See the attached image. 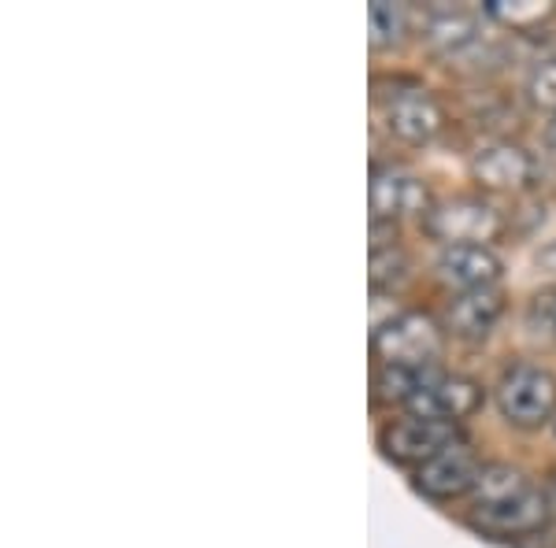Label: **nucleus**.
Masks as SVG:
<instances>
[{"label":"nucleus","instance_id":"obj_22","mask_svg":"<svg viewBox=\"0 0 556 548\" xmlns=\"http://www.w3.org/2000/svg\"><path fill=\"white\" fill-rule=\"evenodd\" d=\"M553 322H556V308H553Z\"/></svg>","mask_w":556,"mask_h":548},{"label":"nucleus","instance_id":"obj_10","mask_svg":"<svg viewBox=\"0 0 556 548\" xmlns=\"http://www.w3.org/2000/svg\"><path fill=\"white\" fill-rule=\"evenodd\" d=\"M479 408H482V385L475 379H464V374H442V371L408 404L412 416L445 419V422H460L475 416Z\"/></svg>","mask_w":556,"mask_h":548},{"label":"nucleus","instance_id":"obj_20","mask_svg":"<svg viewBox=\"0 0 556 548\" xmlns=\"http://www.w3.org/2000/svg\"><path fill=\"white\" fill-rule=\"evenodd\" d=\"M553 141H556V123H553Z\"/></svg>","mask_w":556,"mask_h":548},{"label":"nucleus","instance_id":"obj_14","mask_svg":"<svg viewBox=\"0 0 556 548\" xmlns=\"http://www.w3.org/2000/svg\"><path fill=\"white\" fill-rule=\"evenodd\" d=\"M438 374V367H393V364H379L375 367V400L382 404H408L427 390V382Z\"/></svg>","mask_w":556,"mask_h":548},{"label":"nucleus","instance_id":"obj_21","mask_svg":"<svg viewBox=\"0 0 556 548\" xmlns=\"http://www.w3.org/2000/svg\"><path fill=\"white\" fill-rule=\"evenodd\" d=\"M553 434H556V419H553Z\"/></svg>","mask_w":556,"mask_h":548},{"label":"nucleus","instance_id":"obj_8","mask_svg":"<svg viewBox=\"0 0 556 548\" xmlns=\"http://www.w3.org/2000/svg\"><path fill=\"white\" fill-rule=\"evenodd\" d=\"M482 460L468 442H456L445 448L438 460L416 471V489L430 500H456L464 493H475V485L482 479Z\"/></svg>","mask_w":556,"mask_h":548},{"label":"nucleus","instance_id":"obj_4","mask_svg":"<svg viewBox=\"0 0 556 548\" xmlns=\"http://www.w3.org/2000/svg\"><path fill=\"white\" fill-rule=\"evenodd\" d=\"M427 238L450 245H490L505 230V215L482 196H453L424 215Z\"/></svg>","mask_w":556,"mask_h":548},{"label":"nucleus","instance_id":"obj_18","mask_svg":"<svg viewBox=\"0 0 556 548\" xmlns=\"http://www.w3.org/2000/svg\"><path fill=\"white\" fill-rule=\"evenodd\" d=\"M527 97L542 112H556V60H542L527 75Z\"/></svg>","mask_w":556,"mask_h":548},{"label":"nucleus","instance_id":"obj_17","mask_svg":"<svg viewBox=\"0 0 556 548\" xmlns=\"http://www.w3.org/2000/svg\"><path fill=\"white\" fill-rule=\"evenodd\" d=\"M408 278V256L397 245H371V290H386Z\"/></svg>","mask_w":556,"mask_h":548},{"label":"nucleus","instance_id":"obj_7","mask_svg":"<svg viewBox=\"0 0 556 548\" xmlns=\"http://www.w3.org/2000/svg\"><path fill=\"white\" fill-rule=\"evenodd\" d=\"M471 175L482 190L493 193H523L538 182V160L513 141H490L475 152Z\"/></svg>","mask_w":556,"mask_h":548},{"label":"nucleus","instance_id":"obj_13","mask_svg":"<svg viewBox=\"0 0 556 548\" xmlns=\"http://www.w3.org/2000/svg\"><path fill=\"white\" fill-rule=\"evenodd\" d=\"M427 41L430 49L445 52V56H460L464 49L479 41V20H475L471 8L438 4L427 15Z\"/></svg>","mask_w":556,"mask_h":548},{"label":"nucleus","instance_id":"obj_3","mask_svg":"<svg viewBox=\"0 0 556 548\" xmlns=\"http://www.w3.org/2000/svg\"><path fill=\"white\" fill-rule=\"evenodd\" d=\"M497 411L505 422L519 430H534L556 419V374L545 367L519 364L501 374L497 382Z\"/></svg>","mask_w":556,"mask_h":548},{"label":"nucleus","instance_id":"obj_5","mask_svg":"<svg viewBox=\"0 0 556 548\" xmlns=\"http://www.w3.org/2000/svg\"><path fill=\"white\" fill-rule=\"evenodd\" d=\"M456 442H460V422L427 419V416H408V419L390 422L379 437L386 460L405 463V467H427Z\"/></svg>","mask_w":556,"mask_h":548},{"label":"nucleus","instance_id":"obj_15","mask_svg":"<svg viewBox=\"0 0 556 548\" xmlns=\"http://www.w3.org/2000/svg\"><path fill=\"white\" fill-rule=\"evenodd\" d=\"M486 15L508 30H538L556 15L553 0H490Z\"/></svg>","mask_w":556,"mask_h":548},{"label":"nucleus","instance_id":"obj_11","mask_svg":"<svg viewBox=\"0 0 556 548\" xmlns=\"http://www.w3.org/2000/svg\"><path fill=\"white\" fill-rule=\"evenodd\" d=\"M434 271L456 293L493 290L501 278V259L490 253V245H450L442 248Z\"/></svg>","mask_w":556,"mask_h":548},{"label":"nucleus","instance_id":"obj_16","mask_svg":"<svg viewBox=\"0 0 556 548\" xmlns=\"http://www.w3.org/2000/svg\"><path fill=\"white\" fill-rule=\"evenodd\" d=\"M367 23H371V49H397L408 34V8L375 0L371 12H367Z\"/></svg>","mask_w":556,"mask_h":548},{"label":"nucleus","instance_id":"obj_2","mask_svg":"<svg viewBox=\"0 0 556 548\" xmlns=\"http://www.w3.org/2000/svg\"><path fill=\"white\" fill-rule=\"evenodd\" d=\"M371 353L379 364L393 367H434L445 353V330L438 327L434 316L401 311L375 327Z\"/></svg>","mask_w":556,"mask_h":548},{"label":"nucleus","instance_id":"obj_9","mask_svg":"<svg viewBox=\"0 0 556 548\" xmlns=\"http://www.w3.org/2000/svg\"><path fill=\"white\" fill-rule=\"evenodd\" d=\"M386 127L405 145H427L445 127V115L427 89H401L386 101Z\"/></svg>","mask_w":556,"mask_h":548},{"label":"nucleus","instance_id":"obj_12","mask_svg":"<svg viewBox=\"0 0 556 548\" xmlns=\"http://www.w3.org/2000/svg\"><path fill=\"white\" fill-rule=\"evenodd\" d=\"M505 311V293L493 290H475V293H456L445 308V330L453 337L464 341H482L493 330V322Z\"/></svg>","mask_w":556,"mask_h":548},{"label":"nucleus","instance_id":"obj_6","mask_svg":"<svg viewBox=\"0 0 556 548\" xmlns=\"http://www.w3.org/2000/svg\"><path fill=\"white\" fill-rule=\"evenodd\" d=\"M367 201H371V215L375 222H393L401 215H427L434 208L430 201V186L416 170L408 167H375L371 170V190H367Z\"/></svg>","mask_w":556,"mask_h":548},{"label":"nucleus","instance_id":"obj_1","mask_svg":"<svg viewBox=\"0 0 556 548\" xmlns=\"http://www.w3.org/2000/svg\"><path fill=\"white\" fill-rule=\"evenodd\" d=\"M475 526L497 537H523L545 526L549 519V500L523 471L508 463H490L475 485Z\"/></svg>","mask_w":556,"mask_h":548},{"label":"nucleus","instance_id":"obj_19","mask_svg":"<svg viewBox=\"0 0 556 548\" xmlns=\"http://www.w3.org/2000/svg\"><path fill=\"white\" fill-rule=\"evenodd\" d=\"M534 267H538V271H542V275L556 278V241H549V245H545V248H538Z\"/></svg>","mask_w":556,"mask_h":548}]
</instances>
